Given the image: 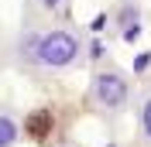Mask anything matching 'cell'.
Wrapping results in <instances>:
<instances>
[{
    "instance_id": "1",
    "label": "cell",
    "mask_w": 151,
    "mask_h": 147,
    "mask_svg": "<svg viewBox=\"0 0 151 147\" xmlns=\"http://www.w3.org/2000/svg\"><path fill=\"white\" fill-rule=\"evenodd\" d=\"M137 96V79H134L124 65H117L113 58H100L89 69L86 79V103L93 106L103 120H117L134 106Z\"/></svg>"
},
{
    "instance_id": "2",
    "label": "cell",
    "mask_w": 151,
    "mask_h": 147,
    "mask_svg": "<svg viewBox=\"0 0 151 147\" xmlns=\"http://www.w3.org/2000/svg\"><path fill=\"white\" fill-rule=\"evenodd\" d=\"M89 62V34L72 21L48 24L38 45V72L41 75H65Z\"/></svg>"
},
{
    "instance_id": "3",
    "label": "cell",
    "mask_w": 151,
    "mask_h": 147,
    "mask_svg": "<svg viewBox=\"0 0 151 147\" xmlns=\"http://www.w3.org/2000/svg\"><path fill=\"white\" fill-rule=\"evenodd\" d=\"M45 21H35V17H21V28L17 34L10 38L7 45V62L17 69V72H38V45H41V34H45Z\"/></svg>"
},
{
    "instance_id": "4",
    "label": "cell",
    "mask_w": 151,
    "mask_h": 147,
    "mask_svg": "<svg viewBox=\"0 0 151 147\" xmlns=\"http://www.w3.org/2000/svg\"><path fill=\"white\" fill-rule=\"evenodd\" d=\"M106 24L120 41H137L144 28V4L141 0H113L106 7Z\"/></svg>"
},
{
    "instance_id": "5",
    "label": "cell",
    "mask_w": 151,
    "mask_h": 147,
    "mask_svg": "<svg viewBox=\"0 0 151 147\" xmlns=\"http://www.w3.org/2000/svg\"><path fill=\"white\" fill-rule=\"evenodd\" d=\"M69 4L72 0H24L21 17H35V21H45V24H55V21H65Z\"/></svg>"
},
{
    "instance_id": "6",
    "label": "cell",
    "mask_w": 151,
    "mask_h": 147,
    "mask_svg": "<svg viewBox=\"0 0 151 147\" xmlns=\"http://www.w3.org/2000/svg\"><path fill=\"white\" fill-rule=\"evenodd\" d=\"M24 140V123H21L17 110L0 103V147H17Z\"/></svg>"
},
{
    "instance_id": "7",
    "label": "cell",
    "mask_w": 151,
    "mask_h": 147,
    "mask_svg": "<svg viewBox=\"0 0 151 147\" xmlns=\"http://www.w3.org/2000/svg\"><path fill=\"white\" fill-rule=\"evenodd\" d=\"M131 110H134V123H137V137L151 140V92L148 89H137Z\"/></svg>"
},
{
    "instance_id": "8",
    "label": "cell",
    "mask_w": 151,
    "mask_h": 147,
    "mask_svg": "<svg viewBox=\"0 0 151 147\" xmlns=\"http://www.w3.org/2000/svg\"><path fill=\"white\" fill-rule=\"evenodd\" d=\"M127 147H151V140H144V137H134Z\"/></svg>"
},
{
    "instance_id": "9",
    "label": "cell",
    "mask_w": 151,
    "mask_h": 147,
    "mask_svg": "<svg viewBox=\"0 0 151 147\" xmlns=\"http://www.w3.org/2000/svg\"><path fill=\"white\" fill-rule=\"evenodd\" d=\"M55 147H89V144H79V140H62V144H55Z\"/></svg>"
}]
</instances>
